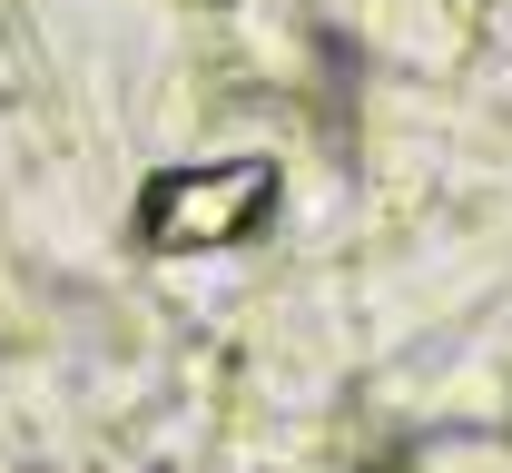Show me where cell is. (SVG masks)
<instances>
[{
  "label": "cell",
  "mask_w": 512,
  "mask_h": 473,
  "mask_svg": "<svg viewBox=\"0 0 512 473\" xmlns=\"http://www.w3.org/2000/svg\"><path fill=\"white\" fill-rule=\"evenodd\" d=\"M266 207H276V168L227 158V168H178V178H158V188L138 198V227H148L168 257H188V247H227V237H247Z\"/></svg>",
  "instance_id": "obj_1"
}]
</instances>
